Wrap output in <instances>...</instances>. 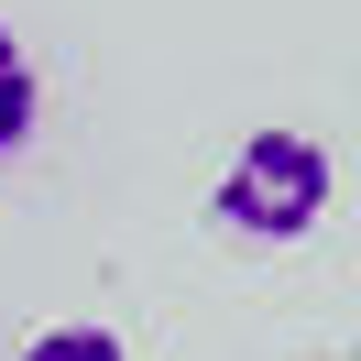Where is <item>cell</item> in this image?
I'll return each mask as SVG.
<instances>
[{
    "mask_svg": "<svg viewBox=\"0 0 361 361\" xmlns=\"http://www.w3.org/2000/svg\"><path fill=\"white\" fill-rule=\"evenodd\" d=\"M329 197H339V164H329V142L317 132H241L230 142V164H219V186H208V219L230 230V241H307L317 219H329Z\"/></svg>",
    "mask_w": 361,
    "mask_h": 361,
    "instance_id": "cell-1",
    "label": "cell"
},
{
    "mask_svg": "<svg viewBox=\"0 0 361 361\" xmlns=\"http://www.w3.org/2000/svg\"><path fill=\"white\" fill-rule=\"evenodd\" d=\"M33 132H44V77H33V55H23V33L0 23V154H23Z\"/></svg>",
    "mask_w": 361,
    "mask_h": 361,
    "instance_id": "cell-2",
    "label": "cell"
},
{
    "mask_svg": "<svg viewBox=\"0 0 361 361\" xmlns=\"http://www.w3.org/2000/svg\"><path fill=\"white\" fill-rule=\"evenodd\" d=\"M23 361H132V350H121V329H99V317H66V329H33Z\"/></svg>",
    "mask_w": 361,
    "mask_h": 361,
    "instance_id": "cell-3",
    "label": "cell"
}]
</instances>
